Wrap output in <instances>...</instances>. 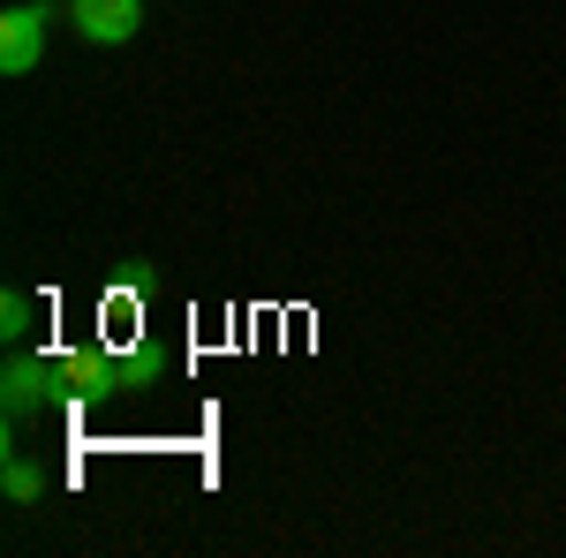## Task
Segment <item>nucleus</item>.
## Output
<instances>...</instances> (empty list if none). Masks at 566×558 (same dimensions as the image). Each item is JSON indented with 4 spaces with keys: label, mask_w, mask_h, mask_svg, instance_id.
<instances>
[{
    "label": "nucleus",
    "mask_w": 566,
    "mask_h": 558,
    "mask_svg": "<svg viewBox=\"0 0 566 558\" xmlns=\"http://www.w3.org/2000/svg\"><path fill=\"white\" fill-rule=\"evenodd\" d=\"M69 23H76L84 45H129L144 31V0H76Z\"/></svg>",
    "instance_id": "nucleus-4"
},
{
    "label": "nucleus",
    "mask_w": 566,
    "mask_h": 558,
    "mask_svg": "<svg viewBox=\"0 0 566 558\" xmlns=\"http://www.w3.org/2000/svg\"><path fill=\"white\" fill-rule=\"evenodd\" d=\"M39 491H45L39 461H31V453H15V445H8V506H31V498H39Z\"/></svg>",
    "instance_id": "nucleus-5"
},
{
    "label": "nucleus",
    "mask_w": 566,
    "mask_h": 558,
    "mask_svg": "<svg viewBox=\"0 0 566 558\" xmlns=\"http://www.w3.org/2000/svg\"><path fill=\"white\" fill-rule=\"evenodd\" d=\"M31 325H39V302L23 295V287H8V295H0V333H8V340H31Z\"/></svg>",
    "instance_id": "nucleus-6"
},
{
    "label": "nucleus",
    "mask_w": 566,
    "mask_h": 558,
    "mask_svg": "<svg viewBox=\"0 0 566 558\" xmlns=\"http://www.w3.org/2000/svg\"><path fill=\"white\" fill-rule=\"evenodd\" d=\"M45 23H53V15H45L39 0H15V8L0 15V76H31L45 61Z\"/></svg>",
    "instance_id": "nucleus-3"
},
{
    "label": "nucleus",
    "mask_w": 566,
    "mask_h": 558,
    "mask_svg": "<svg viewBox=\"0 0 566 558\" xmlns=\"http://www.w3.org/2000/svg\"><path fill=\"white\" fill-rule=\"evenodd\" d=\"M53 400H69L61 355H53V362H45V355H15V362L0 370V408H8V423H31V415H45Z\"/></svg>",
    "instance_id": "nucleus-1"
},
{
    "label": "nucleus",
    "mask_w": 566,
    "mask_h": 558,
    "mask_svg": "<svg viewBox=\"0 0 566 558\" xmlns=\"http://www.w3.org/2000/svg\"><path fill=\"white\" fill-rule=\"evenodd\" d=\"M61 386H69V400H114V392H136L129 378V355L122 347H76V355H61Z\"/></svg>",
    "instance_id": "nucleus-2"
},
{
    "label": "nucleus",
    "mask_w": 566,
    "mask_h": 558,
    "mask_svg": "<svg viewBox=\"0 0 566 558\" xmlns=\"http://www.w3.org/2000/svg\"><path fill=\"white\" fill-rule=\"evenodd\" d=\"M129 378H136V392L159 386V378H167V355H159V347H136V355H129Z\"/></svg>",
    "instance_id": "nucleus-7"
}]
</instances>
